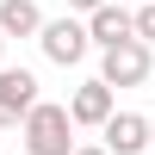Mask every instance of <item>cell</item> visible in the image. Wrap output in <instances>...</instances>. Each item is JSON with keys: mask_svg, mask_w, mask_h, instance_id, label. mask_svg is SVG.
Listing matches in <instances>:
<instances>
[{"mask_svg": "<svg viewBox=\"0 0 155 155\" xmlns=\"http://www.w3.org/2000/svg\"><path fill=\"white\" fill-rule=\"evenodd\" d=\"M112 112H118V87H106L99 74H93V81H81V87L68 93V118L81 124V130H99Z\"/></svg>", "mask_w": 155, "mask_h": 155, "instance_id": "5b68a950", "label": "cell"}, {"mask_svg": "<svg viewBox=\"0 0 155 155\" xmlns=\"http://www.w3.org/2000/svg\"><path fill=\"white\" fill-rule=\"evenodd\" d=\"M37 44H44L50 62H62V68H74V62L93 50V31H87V19H74V12H62V19H44V31H37Z\"/></svg>", "mask_w": 155, "mask_h": 155, "instance_id": "3957f363", "label": "cell"}, {"mask_svg": "<svg viewBox=\"0 0 155 155\" xmlns=\"http://www.w3.org/2000/svg\"><path fill=\"white\" fill-rule=\"evenodd\" d=\"M99 143L112 155H143L149 149V118L143 112H112V118L99 124Z\"/></svg>", "mask_w": 155, "mask_h": 155, "instance_id": "52a82bcc", "label": "cell"}, {"mask_svg": "<svg viewBox=\"0 0 155 155\" xmlns=\"http://www.w3.org/2000/svg\"><path fill=\"white\" fill-rule=\"evenodd\" d=\"M87 31H93V44H99V50L130 44V37H137V12L124 6V0H106V6H93V12H87Z\"/></svg>", "mask_w": 155, "mask_h": 155, "instance_id": "8992f818", "label": "cell"}, {"mask_svg": "<svg viewBox=\"0 0 155 155\" xmlns=\"http://www.w3.org/2000/svg\"><path fill=\"white\" fill-rule=\"evenodd\" d=\"M74 130H81V124H74L68 106H56V99H37V106L25 112V124H19L25 155H74Z\"/></svg>", "mask_w": 155, "mask_h": 155, "instance_id": "6da1fadb", "label": "cell"}, {"mask_svg": "<svg viewBox=\"0 0 155 155\" xmlns=\"http://www.w3.org/2000/svg\"><path fill=\"white\" fill-rule=\"evenodd\" d=\"M149 149H155V118H149Z\"/></svg>", "mask_w": 155, "mask_h": 155, "instance_id": "7c38bea8", "label": "cell"}, {"mask_svg": "<svg viewBox=\"0 0 155 155\" xmlns=\"http://www.w3.org/2000/svg\"><path fill=\"white\" fill-rule=\"evenodd\" d=\"M0 56H6V31H0Z\"/></svg>", "mask_w": 155, "mask_h": 155, "instance_id": "4fadbf2b", "label": "cell"}, {"mask_svg": "<svg viewBox=\"0 0 155 155\" xmlns=\"http://www.w3.org/2000/svg\"><path fill=\"white\" fill-rule=\"evenodd\" d=\"M74 155H112L106 143H74Z\"/></svg>", "mask_w": 155, "mask_h": 155, "instance_id": "30bf717a", "label": "cell"}, {"mask_svg": "<svg viewBox=\"0 0 155 155\" xmlns=\"http://www.w3.org/2000/svg\"><path fill=\"white\" fill-rule=\"evenodd\" d=\"M68 6H74V12H93V6H106V0H68Z\"/></svg>", "mask_w": 155, "mask_h": 155, "instance_id": "8fae6325", "label": "cell"}, {"mask_svg": "<svg viewBox=\"0 0 155 155\" xmlns=\"http://www.w3.org/2000/svg\"><path fill=\"white\" fill-rule=\"evenodd\" d=\"M137 37L155 44V0H137Z\"/></svg>", "mask_w": 155, "mask_h": 155, "instance_id": "9c48e42d", "label": "cell"}, {"mask_svg": "<svg viewBox=\"0 0 155 155\" xmlns=\"http://www.w3.org/2000/svg\"><path fill=\"white\" fill-rule=\"evenodd\" d=\"M149 68H155V44H143V37L99 50V81H106V87H143Z\"/></svg>", "mask_w": 155, "mask_h": 155, "instance_id": "7a4b0ae2", "label": "cell"}, {"mask_svg": "<svg viewBox=\"0 0 155 155\" xmlns=\"http://www.w3.org/2000/svg\"><path fill=\"white\" fill-rule=\"evenodd\" d=\"M0 31H6V37H37V31H44L37 0H0Z\"/></svg>", "mask_w": 155, "mask_h": 155, "instance_id": "ba28073f", "label": "cell"}, {"mask_svg": "<svg viewBox=\"0 0 155 155\" xmlns=\"http://www.w3.org/2000/svg\"><path fill=\"white\" fill-rule=\"evenodd\" d=\"M31 106H37V74L31 68H0V130H19Z\"/></svg>", "mask_w": 155, "mask_h": 155, "instance_id": "277c9868", "label": "cell"}]
</instances>
